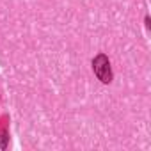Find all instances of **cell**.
I'll list each match as a JSON object with an SVG mask.
<instances>
[{"label":"cell","instance_id":"cell-1","mask_svg":"<svg viewBox=\"0 0 151 151\" xmlns=\"http://www.w3.org/2000/svg\"><path fill=\"white\" fill-rule=\"evenodd\" d=\"M93 69H94V75L98 77L100 82L103 84H110L112 82V69H110V60L105 53H100L94 57L93 60Z\"/></svg>","mask_w":151,"mask_h":151},{"label":"cell","instance_id":"cell-2","mask_svg":"<svg viewBox=\"0 0 151 151\" xmlns=\"http://www.w3.org/2000/svg\"><path fill=\"white\" fill-rule=\"evenodd\" d=\"M4 119H6V116L2 117V121H0V146H2V147H6V140H7V133H9Z\"/></svg>","mask_w":151,"mask_h":151}]
</instances>
